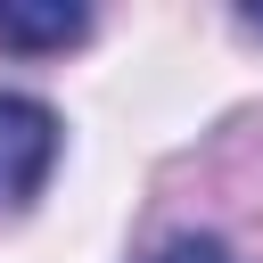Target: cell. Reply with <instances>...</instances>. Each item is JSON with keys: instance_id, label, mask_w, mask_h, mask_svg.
Masks as SVG:
<instances>
[{"instance_id": "cell-1", "label": "cell", "mask_w": 263, "mask_h": 263, "mask_svg": "<svg viewBox=\"0 0 263 263\" xmlns=\"http://www.w3.org/2000/svg\"><path fill=\"white\" fill-rule=\"evenodd\" d=\"M49 164H58V115L25 90H0V205L41 197Z\"/></svg>"}, {"instance_id": "cell-3", "label": "cell", "mask_w": 263, "mask_h": 263, "mask_svg": "<svg viewBox=\"0 0 263 263\" xmlns=\"http://www.w3.org/2000/svg\"><path fill=\"white\" fill-rule=\"evenodd\" d=\"M148 263H238L222 238H173V247H156Z\"/></svg>"}, {"instance_id": "cell-2", "label": "cell", "mask_w": 263, "mask_h": 263, "mask_svg": "<svg viewBox=\"0 0 263 263\" xmlns=\"http://www.w3.org/2000/svg\"><path fill=\"white\" fill-rule=\"evenodd\" d=\"M90 33V8H66V0H49V8H8L0 0V49H74Z\"/></svg>"}]
</instances>
